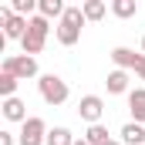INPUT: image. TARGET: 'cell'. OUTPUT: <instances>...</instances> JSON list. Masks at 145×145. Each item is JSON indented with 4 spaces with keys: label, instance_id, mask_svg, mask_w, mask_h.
<instances>
[{
    "label": "cell",
    "instance_id": "obj_1",
    "mask_svg": "<svg viewBox=\"0 0 145 145\" xmlns=\"http://www.w3.org/2000/svg\"><path fill=\"white\" fill-rule=\"evenodd\" d=\"M84 24H88V20H84V10H81V7H68L64 17L57 20L54 34H57V40H61L64 47H74V44L81 40V27H84Z\"/></svg>",
    "mask_w": 145,
    "mask_h": 145
},
{
    "label": "cell",
    "instance_id": "obj_2",
    "mask_svg": "<svg viewBox=\"0 0 145 145\" xmlns=\"http://www.w3.org/2000/svg\"><path fill=\"white\" fill-rule=\"evenodd\" d=\"M37 91H40L44 105H51V108L64 105V101H68V95H71L68 81H64V78H57V74H40V78H37Z\"/></svg>",
    "mask_w": 145,
    "mask_h": 145
},
{
    "label": "cell",
    "instance_id": "obj_3",
    "mask_svg": "<svg viewBox=\"0 0 145 145\" xmlns=\"http://www.w3.org/2000/svg\"><path fill=\"white\" fill-rule=\"evenodd\" d=\"M47 34H51V20L47 17H40V14H34L31 17V27H27V37L20 40V47H24V54H40L44 51V44H47Z\"/></svg>",
    "mask_w": 145,
    "mask_h": 145
},
{
    "label": "cell",
    "instance_id": "obj_4",
    "mask_svg": "<svg viewBox=\"0 0 145 145\" xmlns=\"http://www.w3.org/2000/svg\"><path fill=\"white\" fill-rule=\"evenodd\" d=\"M0 71L14 74V78H20V81L37 78V57H31V54H7L3 64H0Z\"/></svg>",
    "mask_w": 145,
    "mask_h": 145
},
{
    "label": "cell",
    "instance_id": "obj_5",
    "mask_svg": "<svg viewBox=\"0 0 145 145\" xmlns=\"http://www.w3.org/2000/svg\"><path fill=\"white\" fill-rule=\"evenodd\" d=\"M0 27H3V37H7V40H24L31 20H27V17H17V14L10 10V3H7V7H0Z\"/></svg>",
    "mask_w": 145,
    "mask_h": 145
},
{
    "label": "cell",
    "instance_id": "obj_6",
    "mask_svg": "<svg viewBox=\"0 0 145 145\" xmlns=\"http://www.w3.org/2000/svg\"><path fill=\"white\" fill-rule=\"evenodd\" d=\"M20 145H47V125H44V118H37L31 115L24 125H20Z\"/></svg>",
    "mask_w": 145,
    "mask_h": 145
},
{
    "label": "cell",
    "instance_id": "obj_7",
    "mask_svg": "<svg viewBox=\"0 0 145 145\" xmlns=\"http://www.w3.org/2000/svg\"><path fill=\"white\" fill-rule=\"evenodd\" d=\"M78 115H81V121H88V125H101L105 101H101L98 95H84V98L78 101Z\"/></svg>",
    "mask_w": 145,
    "mask_h": 145
},
{
    "label": "cell",
    "instance_id": "obj_8",
    "mask_svg": "<svg viewBox=\"0 0 145 145\" xmlns=\"http://www.w3.org/2000/svg\"><path fill=\"white\" fill-rule=\"evenodd\" d=\"M111 61H115L118 71H135V68L145 61V54H135L132 47H115V51H111Z\"/></svg>",
    "mask_w": 145,
    "mask_h": 145
},
{
    "label": "cell",
    "instance_id": "obj_9",
    "mask_svg": "<svg viewBox=\"0 0 145 145\" xmlns=\"http://www.w3.org/2000/svg\"><path fill=\"white\" fill-rule=\"evenodd\" d=\"M0 111H3V118L7 121H27V105L20 101V98H3V105H0Z\"/></svg>",
    "mask_w": 145,
    "mask_h": 145
},
{
    "label": "cell",
    "instance_id": "obj_10",
    "mask_svg": "<svg viewBox=\"0 0 145 145\" xmlns=\"http://www.w3.org/2000/svg\"><path fill=\"white\" fill-rule=\"evenodd\" d=\"M128 111H132V121L145 125V88H132L128 91Z\"/></svg>",
    "mask_w": 145,
    "mask_h": 145
},
{
    "label": "cell",
    "instance_id": "obj_11",
    "mask_svg": "<svg viewBox=\"0 0 145 145\" xmlns=\"http://www.w3.org/2000/svg\"><path fill=\"white\" fill-rule=\"evenodd\" d=\"M105 84H108V95H128V71H108L105 78Z\"/></svg>",
    "mask_w": 145,
    "mask_h": 145
},
{
    "label": "cell",
    "instance_id": "obj_12",
    "mask_svg": "<svg viewBox=\"0 0 145 145\" xmlns=\"http://www.w3.org/2000/svg\"><path fill=\"white\" fill-rule=\"evenodd\" d=\"M121 142L125 145H145V125H138V121L121 125Z\"/></svg>",
    "mask_w": 145,
    "mask_h": 145
},
{
    "label": "cell",
    "instance_id": "obj_13",
    "mask_svg": "<svg viewBox=\"0 0 145 145\" xmlns=\"http://www.w3.org/2000/svg\"><path fill=\"white\" fill-rule=\"evenodd\" d=\"M111 14L118 20H128V17L138 14V0H111Z\"/></svg>",
    "mask_w": 145,
    "mask_h": 145
},
{
    "label": "cell",
    "instance_id": "obj_14",
    "mask_svg": "<svg viewBox=\"0 0 145 145\" xmlns=\"http://www.w3.org/2000/svg\"><path fill=\"white\" fill-rule=\"evenodd\" d=\"M64 10H68V7H64L61 0H40V3H37V14H40V17H47V20H51V17H57V20H61V17H64Z\"/></svg>",
    "mask_w": 145,
    "mask_h": 145
},
{
    "label": "cell",
    "instance_id": "obj_15",
    "mask_svg": "<svg viewBox=\"0 0 145 145\" xmlns=\"http://www.w3.org/2000/svg\"><path fill=\"white\" fill-rule=\"evenodd\" d=\"M84 142H88V145H108V142H111V135H108V128H105V125H88Z\"/></svg>",
    "mask_w": 145,
    "mask_h": 145
},
{
    "label": "cell",
    "instance_id": "obj_16",
    "mask_svg": "<svg viewBox=\"0 0 145 145\" xmlns=\"http://www.w3.org/2000/svg\"><path fill=\"white\" fill-rule=\"evenodd\" d=\"M78 138L71 135V128H64V125H57V128H51L47 132V145H74Z\"/></svg>",
    "mask_w": 145,
    "mask_h": 145
},
{
    "label": "cell",
    "instance_id": "obj_17",
    "mask_svg": "<svg viewBox=\"0 0 145 145\" xmlns=\"http://www.w3.org/2000/svg\"><path fill=\"white\" fill-rule=\"evenodd\" d=\"M81 10H84V20H101V17L108 14L105 0H84V3H81Z\"/></svg>",
    "mask_w": 145,
    "mask_h": 145
},
{
    "label": "cell",
    "instance_id": "obj_18",
    "mask_svg": "<svg viewBox=\"0 0 145 145\" xmlns=\"http://www.w3.org/2000/svg\"><path fill=\"white\" fill-rule=\"evenodd\" d=\"M17 84H20V78L0 71V95H3V98H17Z\"/></svg>",
    "mask_w": 145,
    "mask_h": 145
},
{
    "label": "cell",
    "instance_id": "obj_19",
    "mask_svg": "<svg viewBox=\"0 0 145 145\" xmlns=\"http://www.w3.org/2000/svg\"><path fill=\"white\" fill-rule=\"evenodd\" d=\"M0 145H20V142H17L10 132H0Z\"/></svg>",
    "mask_w": 145,
    "mask_h": 145
},
{
    "label": "cell",
    "instance_id": "obj_20",
    "mask_svg": "<svg viewBox=\"0 0 145 145\" xmlns=\"http://www.w3.org/2000/svg\"><path fill=\"white\" fill-rule=\"evenodd\" d=\"M135 78H138V81H145V61L138 64V68H135Z\"/></svg>",
    "mask_w": 145,
    "mask_h": 145
},
{
    "label": "cell",
    "instance_id": "obj_21",
    "mask_svg": "<svg viewBox=\"0 0 145 145\" xmlns=\"http://www.w3.org/2000/svg\"><path fill=\"white\" fill-rule=\"evenodd\" d=\"M74 145H88V142H84V138H78V142H74Z\"/></svg>",
    "mask_w": 145,
    "mask_h": 145
},
{
    "label": "cell",
    "instance_id": "obj_22",
    "mask_svg": "<svg viewBox=\"0 0 145 145\" xmlns=\"http://www.w3.org/2000/svg\"><path fill=\"white\" fill-rule=\"evenodd\" d=\"M108 145H121V142H118V138H111V142H108Z\"/></svg>",
    "mask_w": 145,
    "mask_h": 145
},
{
    "label": "cell",
    "instance_id": "obj_23",
    "mask_svg": "<svg viewBox=\"0 0 145 145\" xmlns=\"http://www.w3.org/2000/svg\"><path fill=\"white\" fill-rule=\"evenodd\" d=\"M142 51H145V37H142Z\"/></svg>",
    "mask_w": 145,
    "mask_h": 145
}]
</instances>
